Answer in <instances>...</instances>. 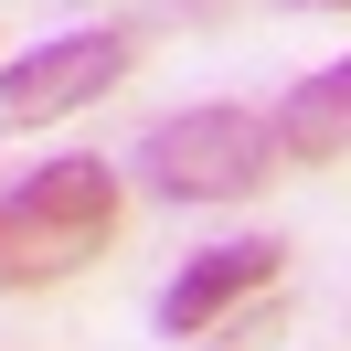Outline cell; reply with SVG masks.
<instances>
[{
  "mask_svg": "<svg viewBox=\"0 0 351 351\" xmlns=\"http://www.w3.org/2000/svg\"><path fill=\"white\" fill-rule=\"evenodd\" d=\"M128 75V32H64V43H32L22 64L0 75V128H53L86 96H107Z\"/></svg>",
  "mask_w": 351,
  "mask_h": 351,
  "instance_id": "3",
  "label": "cell"
},
{
  "mask_svg": "<svg viewBox=\"0 0 351 351\" xmlns=\"http://www.w3.org/2000/svg\"><path fill=\"white\" fill-rule=\"evenodd\" d=\"M277 160H351V64H319L277 107Z\"/></svg>",
  "mask_w": 351,
  "mask_h": 351,
  "instance_id": "5",
  "label": "cell"
},
{
  "mask_svg": "<svg viewBox=\"0 0 351 351\" xmlns=\"http://www.w3.org/2000/svg\"><path fill=\"white\" fill-rule=\"evenodd\" d=\"M117 234V171L107 160H43L0 192V287H53Z\"/></svg>",
  "mask_w": 351,
  "mask_h": 351,
  "instance_id": "1",
  "label": "cell"
},
{
  "mask_svg": "<svg viewBox=\"0 0 351 351\" xmlns=\"http://www.w3.org/2000/svg\"><path fill=\"white\" fill-rule=\"evenodd\" d=\"M256 287H277V245L234 234V245H202L192 266H181L171 287H160V330L171 341H192V330H213L234 298H256Z\"/></svg>",
  "mask_w": 351,
  "mask_h": 351,
  "instance_id": "4",
  "label": "cell"
},
{
  "mask_svg": "<svg viewBox=\"0 0 351 351\" xmlns=\"http://www.w3.org/2000/svg\"><path fill=\"white\" fill-rule=\"evenodd\" d=\"M298 11H341V0H298Z\"/></svg>",
  "mask_w": 351,
  "mask_h": 351,
  "instance_id": "6",
  "label": "cell"
},
{
  "mask_svg": "<svg viewBox=\"0 0 351 351\" xmlns=\"http://www.w3.org/2000/svg\"><path fill=\"white\" fill-rule=\"evenodd\" d=\"M266 160H277V128L256 107H181L128 149V171L160 202H245L266 181Z\"/></svg>",
  "mask_w": 351,
  "mask_h": 351,
  "instance_id": "2",
  "label": "cell"
}]
</instances>
